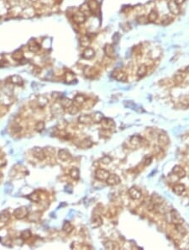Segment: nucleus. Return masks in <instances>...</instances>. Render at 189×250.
Wrapping results in <instances>:
<instances>
[{
  "label": "nucleus",
  "mask_w": 189,
  "mask_h": 250,
  "mask_svg": "<svg viewBox=\"0 0 189 250\" xmlns=\"http://www.w3.org/2000/svg\"><path fill=\"white\" fill-rule=\"evenodd\" d=\"M28 49H29V51H31L32 53H35V52H38L40 50V46L36 40H30V42H29Z\"/></svg>",
  "instance_id": "obj_18"
},
{
  "label": "nucleus",
  "mask_w": 189,
  "mask_h": 250,
  "mask_svg": "<svg viewBox=\"0 0 189 250\" xmlns=\"http://www.w3.org/2000/svg\"><path fill=\"white\" fill-rule=\"evenodd\" d=\"M7 165V159L4 157H0V168H4Z\"/></svg>",
  "instance_id": "obj_49"
},
{
  "label": "nucleus",
  "mask_w": 189,
  "mask_h": 250,
  "mask_svg": "<svg viewBox=\"0 0 189 250\" xmlns=\"http://www.w3.org/2000/svg\"><path fill=\"white\" fill-rule=\"evenodd\" d=\"M104 53L106 55L107 57L109 58H115V47L110 44H107L105 45L104 48Z\"/></svg>",
  "instance_id": "obj_14"
},
{
  "label": "nucleus",
  "mask_w": 189,
  "mask_h": 250,
  "mask_svg": "<svg viewBox=\"0 0 189 250\" xmlns=\"http://www.w3.org/2000/svg\"><path fill=\"white\" fill-rule=\"evenodd\" d=\"M31 236L32 235H31V232H30V230H25L21 232L20 238H21L22 240L26 241L28 240V239H30V238H31Z\"/></svg>",
  "instance_id": "obj_41"
},
{
  "label": "nucleus",
  "mask_w": 189,
  "mask_h": 250,
  "mask_svg": "<svg viewBox=\"0 0 189 250\" xmlns=\"http://www.w3.org/2000/svg\"><path fill=\"white\" fill-rule=\"evenodd\" d=\"M171 21H172V19H171L170 16H168V15H166V16H164V17L162 18V20H161V24L164 25H169Z\"/></svg>",
  "instance_id": "obj_45"
},
{
  "label": "nucleus",
  "mask_w": 189,
  "mask_h": 250,
  "mask_svg": "<svg viewBox=\"0 0 189 250\" xmlns=\"http://www.w3.org/2000/svg\"><path fill=\"white\" fill-rule=\"evenodd\" d=\"M186 190V187L184 186V185L182 184H177L173 187V191L176 195L177 196H182Z\"/></svg>",
  "instance_id": "obj_29"
},
{
  "label": "nucleus",
  "mask_w": 189,
  "mask_h": 250,
  "mask_svg": "<svg viewBox=\"0 0 189 250\" xmlns=\"http://www.w3.org/2000/svg\"><path fill=\"white\" fill-rule=\"evenodd\" d=\"M147 72H148V67L146 65H144V64H141L140 66H139V68H137L136 75L139 78H143V77H144L147 74Z\"/></svg>",
  "instance_id": "obj_20"
},
{
  "label": "nucleus",
  "mask_w": 189,
  "mask_h": 250,
  "mask_svg": "<svg viewBox=\"0 0 189 250\" xmlns=\"http://www.w3.org/2000/svg\"><path fill=\"white\" fill-rule=\"evenodd\" d=\"M10 219V214L7 210L3 211L0 213V227H4Z\"/></svg>",
  "instance_id": "obj_12"
},
{
  "label": "nucleus",
  "mask_w": 189,
  "mask_h": 250,
  "mask_svg": "<svg viewBox=\"0 0 189 250\" xmlns=\"http://www.w3.org/2000/svg\"><path fill=\"white\" fill-rule=\"evenodd\" d=\"M10 83L15 84V85H18V86H22L24 83V80L23 79L19 76V75H13L9 78Z\"/></svg>",
  "instance_id": "obj_23"
},
{
  "label": "nucleus",
  "mask_w": 189,
  "mask_h": 250,
  "mask_svg": "<svg viewBox=\"0 0 189 250\" xmlns=\"http://www.w3.org/2000/svg\"><path fill=\"white\" fill-rule=\"evenodd\" d=\"M60 104L61 105L62 108L68 109L72 104H73V101L68 98L62 97V98L60 99Z\"/></svg>",
  "instance_id": "obj_28"
},
{
  "label": "nucleus",
  "mask_w": 189,
  "mask_h": 250,
  "mask_svg": "<svg viewBox=\"0 0 189 250\" xmlns=\"http://www.w3.org/2000/svg\"><path fill=\"white\" fill-rule=\"evenodd\" d=\"M83 74L87 78L93 79V78H94L96 74H98V72H97V70L94 68L90 67V66H86L83 68Z\"/></svg>",
  "instance_id": "obj_15"
},
{
  "label": "nucleus",
  "mask_w": 189,
  "mask_h": 250,
  "mask_svg": "<svg viewBox=\"0 0 189 250\" xmlns=\"http://www.w3.org/2000/svg\"><path fill=\"white\" fill-rule=\"evenodd\" d=\"M174 1L178 5H181V4H182L184 3V2H185V1H186V0H174Z\"/></svg>",
  "instance_id": "obj_53"
},
{
  "label": "nucleus",
  "mask_w": 189,
  "mask_h": 250,
  "mask_svg": "<svg viewBox=\"0 0 189 250\" xmlns=\"http://www.w3.org/2000/svg\"><path fill=\"white\" fill-rule=\"evenodd\" d=\"M93 146V142L92 140H90L89 138H85L83 139L82 142H80V144L78 147L80 148H82V149H87V148H89Z\"/></svg>",
  "instance_id": "obj_30"
},
{
  "label": "nucleus",
  "mask_w": 189,
  "mask_h": 250,
  "mask_svg": "<svg viewBox=\"0 0 189 250\" xmlns=\"http://www.w3.org/2000/svg\"><path fill=\"white\" fill-rule=\"evenodd\" d=\"M62 230L66 232V233H71L73 230V226L69 221H65L64 224L62 226Z\"/></svg>",
  "instance_id": "obj_38"
},
{
  "label": "nucleus",
  "mask_w": 189,
  "mask_h": 250,
  "mask_svg": "<svg viewBox=\"0 0 189 250\" xmlns=\"http://www.w3.org/2000/svg\"><path fill=\"white\" fill-rule=\"evenodd\" d=\"M92 118H93V122L99 123L100 121H102V119L104 118V116H103V114H102V113L95 112L93 114Z\"/></svg>",
  "instance_id": "obj_40"
},
{
  "label": "nucleus",
  "mask_w": 189,
  "mask_h": 250,
  "mask_svg": "<svg viewBox=\"0 0 189 250\" xmlns=\"http://www.w3.org/2000/svg\"><path fill=\"white\" fill-rule=\"evenodd\" d=\"M151 161H152V158L150 157H147L145 160H144V166H148V165H150V162H151Z\"/></svg>",
  "instance_id": "obj_52"
},
{
  "label": "nucleus",
  "mask_w": 189,
  "mask_h": 250,
  "mask_svg": "<svg viewBox=\"0 0 189 250\" xmlns=\"http://www.w3.org/2000/svg\"><path fill=\"white\" fill-rule=\"evenodd\" d=\"M32 153H33V156L35 158H37L38 160H40V161H43L46 157V155H45V152H44V149H42L40 147H35V148H33Z\"/></svg>",
  "instance_id": "obj_9"
},
{
  "label": "nucleus",
  "mask_w": 189,
  "mask_h": 250,
  "mask_svg": "<svg viewBox=\"0 0 189 250\" xmlns=\"http://www.w3.org/2000/svg\"><path fill=\"white\" fill-rule=\"evenodd\" d=\"M70 176L72 177L73 179H75V180H77V179H79L80 178V170L77 168H76V167H73V168H71V170H70Z\"/></svg>",
  "instance_id": "obj_34"
},
{
  "label": "nucleus",
  "mask_w": 189,
  "mask_h": 250,
  "mask_svg": "<svg viewBox=\"0 0 189 250\" xmlns=\"http://www.w3.org/2000/svg\"><path fill=\"white\" fill-rule=\"evenodd\" d=\"M44 152H45L46 156H47V155L51 156V155H53V154L55 153V149L52 148V147H45V149H44Z\"/></svg>",
  "instance_id": "obj_47"
},
{
  "label": "nucleus",
  "mask_w": 189,
  "mask_h": 250,
  "mask_svg": "<svg viewBox=\"0 0 189 250\" xmlns=\"http://www.w3.org/2000/svg\"><path fill=\"white\" fill-rule=\"evenodd\" d=\"M90 43H91V39H90V37L88 35L83 34L80 37V45L82 47H85V48L88 47Z\"/></svg>",
  "instance_id": "obj_25"
},
{
  "label": "nucleus",
  "mask_w": 189,
  "mask_h": 250,
  "mask_svg": "<svg viewBox=\"0 0 189 250\" xmlns=\"http://www.w3.org/2000/svg\"><path fill=\"white\" fill-rule=\"evenodd\" d=\"M113 77L117 81H120V82H126L128 80L127 74L123 70H120V69H116L113 72Z\"/></svg>",
  "instance_id": "obj_4"
},
{
  "label": "nucleus",
  "mask_w": 189,
  "mask_h": 250,
  "mask_svg": "<svg viewBox=\"0 0 189 250\" xmlns=\"http://www.w3.org/2000/svg\"><path fill=\"white\" fill-rule=\"evenodd\" d=\"M130 144L132 146H134V147H139L141 145V142H142V138H140L139 136H133L132 138H130Z\"/></svg>",
  "instance_id": "obj_31"
},
{
  "label": "nucleus",
  "mask_w": 189,
  "mask_h": 250,
  "mask_svg": "<svg viewBox=\"0 0 189 250\" xmlns=\"http://www.w3.org/2000/svg\"><path fill=\"white\" fill-rule=\"evenodd\" d=\"M158 17H159L158 12L155 10L150 11V13L148 14V15H147V19H148V21H150V22H155V21H156L157 19H158Z\"/></svg>",
  "instance_id": "obj_33"
},
{
  "label": "nucleus",
  "mask_w": 189,
  "mask_h": 250,
  "mask_svg": "<svg viewBox=\"0 0 189 250\" xmlns=\"http://www.w3.org/2000/svg\"><path fill=\"white\" fill-rule=\"evenodd\" d=\"M30 1H32V2H35V1H37V0H30Z\"/></svg>",
  "instance_id": "obj_56"
},
{
  "label": "nucleus",
  "mask_w": 189,
  "mask_h": 250,
  "mask_svg": "<svg viewBox=\"0 0 189 250\" xmlns=\"http://www.w3.org/2000/svg\"><path fill=\"white\" fill-rule=\"evenodd\" d=\"M35 14H36V10L34 8V6H26L22 10L20 16L23 19H31L35 16Z\"/></svg>",
  "instance_id": "obj_2"
},
{
  "label": "nucleus",
  "mask_w": 189,
  "mask_h": 250,
  "mask_svg": "<svg viewBox=\"0 0 189 250\" xmlns=\"http://www.w3.org/2000/svg\"><path fill=\"white\" fill-rule=\"evenodd\" d=\"M28 199H29L30 201H33V202L38 203V202H40V196H39L37 193H33V194H31V195H30V196H28Z\"/></svg>",
  "instance_id": "obj_42"
},
{
  "label": "nucleus",
  "mask_w": 189,
  "mask_h": 250,
  "mask_svg": "<svg viewBox=\"0 0 189 250\" xmlns=\"http://www.w3.org/2000/svg\"><path fill=\"white\" fill-rule=\"evenodd\" d=\"M45 124L43 121H40L35 124V130L37 132H42L45 129Z\"/></svg>",
  "instance_id": "obj_39"
},
{
  "label": "nucleus",
  "mask_w": 189,
  "mask_h": 250,
  "mask_svg": "<svg viewBox=\"0 0 189 250\" xmlns=\"http://www.w3.org/2000/svg\"><path fill=\"white\" fill-rule=\"evenodd\" d=\"M79 11L82 12L86 16H87V13H90V12H91L89 10V7H88V5L87 3H85V4H82L80 6Z\"/></svg>",
  "instance_id": "obj_44"
},
{
  "label": "nucleus",
  "mask_w": 189,
  "mask_h": 250,
  "mask_svg": "<svg viewBox=\"0 0 189 250\" xmlns=\"http://www.w3.org/2000/svg\"><path fill=\"white\" fill-rule=\"evenodd\" d=\"M100 124H101L102 127L104 128V130H107V131L112 130L115 127V121L111 119H109V118H103L102 121H100Z\"/></svg>",
  "instance_id": "obj_6"
},
{
  "label": "nucleus",
  "mask_w": 189,
  "mask_h": 250,
  "mask_svg": "<svg viewBox=\"0 0 189 250\" xmlns=\"http://www.w3.org/2000/svg\"><path fill=\"white\" fill-rule=\"evenodd\" d=\"M87 4L89 7L91 13H96L99 9V4L97 0H88V2Z\"/></svg>",
  "instance_id": "obj_22"
},
{
  "label": "nucleus",
  "mask_w": 189,
  "mask_h": 250,
  "mask_svg": "<svg viewBox=\"0 0 189 250\" xmlns=\"http://www.w3.org/2000/svg\"><path fill=\"white\" fill-rule=\"evenodd\" d=\"M105 181L107 183V185L113 186V185H119L120 182H121V179H120L119 175L115 174H110L109 176L108 177V179H107Z\"/></svg>",
  "instance_id": "obj_10"
},
{
  "label": "nucleus",
  "mask_w": 189,
  "mask_h": 250,
  "mask_svg": "<svg viewBox=\"0 0 189 250\" xmlns=\"http://www.w3.org/2000/svg\"><path fill=\"white\" fill-rule=\"evenodd\" d=\"M36 102H37V104L40 108H44L48 104V98L45 97V95H40V96L37 97Z\"/></svg>",
  "instance_id": "obj_26"
},
{
  "label": "nucleus",
  "mask_w": 189,
  "mask_h": 250,
  "mask_svg": "<svg viewBox=\"0 0 189 250\" xmlns=\"http://www.w3.org/2000/svg\"><path fill=\"white\" fill-rule=\"evenodd\" d=\"M110 161H111V159H110L109 157H104L103 159H102V162H103V163H104V164H108V163H109Z\"/></svg>",
  "instance_id": "obj_50"
},
{
  "label": "nucleus",
  "mask_w": 189,
  "mask_h": 250,
  "mask_svg": "<svg viewBox=\"0 0 189 250\" xmlns=\"http://www.w3.org/2000/svg\"><path fill=\"white\" fill-rule=\"evenodd\" d=\"M24 57H25V54H24L23 51L20 49L15 51L12 54V58L17 62H21L24 59Z\"/></svg>",
  "instance_id": "obj_24"
},
{
  "label": "nucleus",
  "mask_w": 189,
  "mask_h": 250,
  "mask_svg": "<svg viewBox=\"0 0 189 250\" xmlns=\"http://www.w3.org/2000/svg\"><path fill=\"white\" fill-rule=\"evenodd\" d=\"M171 220L174 223L175 225H180L183 223V219L182 218V216H180V214L176 210H172L171 211Z\"/></svg>",
  "instance_id": "obj_8"
},
{
  "label": "nucleus",
  "mask_w": 189,
  "mask_h": 250,
  "mask_svg": "<svg viewBox=\"0 0 189 250\" xmlns=\"http://www.w3.org/2000/svg\"><path fill=\"white\" fill-rule=\"evenodd\" d=\"M186 72H187V74L189 75V67H188V68H186Z\"/></svg>",
  "instance_id": "obj_54"
},
{
  "label": "nucleus",
  "mask_w": 189,
  "mask_h": 250,
  "mask_svg": "<svg viewBox=\"0 0 189 250\" xmlns=\"http://www.w3.org/2000/svg\"><path fill=\"white\" fill-rule=\"evenodd\" d=\"M78 122L81 123V124H90V123L93 122V121L92 115H82L78 117Z\"/></svg>",
  "instance_id": "obj_27"
},
{
  "label": "nucleus",
  "mask_w": 189,
  "mask_h": 250,
  "mask_svg": "<svg viewBox=\"0 0 189 250\" xmlns=\"http://www.w3.org/2000/svg\"><path fill=\"white\" fill-rule=\"evenodd\" d=\"M95 57V51L93 48L92 47H86L85 50L83 51L82 52V57L86 60H90V59H93Z\"/></svg>",
  "instance_id": "obj_16"
},
{
  "label": "nucleus",
  "mask_w": 189,
  "mask_h": 250,
  "mask_svg": "<svg viewBox=\"0 0 189 250\" xmlns=\"http://www.w3.org/2000/svg\"><path fill=\"white\" fill-rule=\"evenodd\" d=\"M158 142H159L160 145L161 146H166L169 143V138L167 137L166 134L165 133H162V134H160L159 137H158Z\"/></svg>",
  "instance_id": "obj_32"
},
{
  "label": "nucleus",
  "mask_w": 189,
  "mask_h": 250,
  "mask_svg": "<svg viewBox=\"0 0 189 250\" xmlns=\"http://www.w3.org/2000/svg\"><path fill=\"white\" fill-rule=\"evenodd\" d=\"M52 97L55 99H61V93L55 92V93H53V94H52Z\"/></svg>",
  "instance_id": "obj_51"
},
{
  "label": "nucleus",
  "mask_w": 189,
  "mask_h": 250,
  "mask_svg": "<svg viewBox=\"0 0 189 250\" xmlns=\"http://www.w3.org/2000/svg\"><path fill=\"white\" fill-rule=\"evenodd\" d=\"M72 19L73 20L76 25H81L82 24H84L85 21H86V19H87V16L81 11H77V12H74L72 14Z\"/></svg>",
  "instance_id": "obj_3"
},
{
  "label": "nucleus",
  "mask_w": 189,
  "mask_h": 250,
  "mask_svg": "<svg viewBox=\"0 0 189 250\" xmlns=\"http://www.w3.org/2000/svg\"><path fill=\"white\" fill-rule=\"evenodd\" d=\"M129 197L134 200V201H138L141 198L142 196V193L139 190V189H137L136 187H131L129 190Z\"/></svg>",
  "instance_id": "obj_11"
},
{
  "label": "nucleus",
  "mask_w": 189,
  "mask_h": 250,
  "mask_svg": "<svg viewBox=\"0 0 189 250\" xmlns=\"http://www.w3.org/2000/svg\"><path fill=\"white\" fill-rule=\"evenodd\" d=\"M67 111L71 115H76L79 112V108H78V106H77L75 104H72L69 108L67 109Z\"/></svg>",
  "instance_id": "obj_43"
},
{
  "label": "nucleus",
  "mask_w": 189,
  "mask_h": 250,
  "mask_svg": "<svg viewBox=\"0 0 189 250\" xmlns=\"http://www.w3.org/2000/svg\"><path fill=\"white\" fill-rule=\"evenodd\" d=\"M185 79V74L183 73H177L175 74L174 76V83L177 84H180L183 82V80Z\"/></svg>",
  "instance_id": "obj_37"
},
{
  "label": "nucleus",
  "mask_w": 189,
  "mask_h": 250,
  "mask_svg": "<svg viewBox=\"0 0 189 250\" xmlns=\"http://www.w3.org/2000/svg\"><path fill=\"white\" fill-rule=\"evenodd\" d=\"M14 216L16 219L22 220L29 216V210L26 206H20L14 211Z\"/></svg>",
  "instance_id": "obj_1"
},
{
  "label": "nucleus",
  "mask_w": 189,
  "mask_h": 250,
  "mask_svg": "<svg viewBox=\"0 0 189 250\" xmlns=\"http://www.w3.org/2000/svg\"><path fill=\"white\" fill-rule=\"evenodd\" d=\"M3 178V174L2 173H0V180H1V179Z\"/></svg>",
  "instance_id": "obj_55"
},
{
  "label": "nucleus",
  "mask_w": 189,
  "mask_h": 250,
  "mask_svg": "<svg viewBox=\"0 0 189 250\" xmlns=\"http://www.w3.org/2000/svg\"><path fill=\"white\" fill-rule=\"evenodd\" d=\"M58 157L60 158L61 161L67 162L70 159H72V154L66 149H61L58 152Z\"/></svg>",
  "instance_id": "obj_13"
},
{
  "label": "nucleus",
  "mask_w": 189,
  "mask_h": 250,
  "mask_svg": "<svg viewBox=\"0 0 189 250\" xmlns=\"http://www.w3.org/2000/svg\"><path fill=\"white\" fill-rule=\"evenodd\" d=\"M87 98L82 94H77L74 98V103H76L78 105H82L86 102Z\"/></svg>",
  "instance_id": "obj_36"
},
{
  "label": "nucleus",
  "mask_w": 189,
  "mask_h": 250,
  "mask_svg": "<svg viewBox=\"0 0 189 250\" xmlns=\"http://www.w3.org/2000/svg\"><path fill=\"white\" fill-rule=\"evenodd\" d=\"M64 79L65 82L68 84L73 83L76 81V76H75L74 73H72V71H67L64 74Z\"/></svg>",
  "instance_id": "obj_19"
},
{
  "label": "nucleus",
  "mask_w": 189,
  "mask_h": 250,
  "mask_svg": "<svg viewBox=\"0 0 189 250\" xmlns=\"http://www.w3.org/2000/svg\"><path fill=\"white\" fill-rule=\"evenodd\" d=\"M109 172L108 171V170L104 169V168H99L95 172V178L98 180L104 181V180H106L108 179V177L109 176Z\"/></svg>",
  "instance_id": "obj_5"
},
{
  "label": "nucleus",
  "mask_w": 189,
  "mask_h": 250,
  "mask_svg": "<svg viewBox=\"0 0 189 250\" xmlns=\"http://www.w3.org/2000/svg\"><path fill=\"white\" fill-rule=\"evenodd\" d=\"M102 224H103V218L100 216H99V215H95L93 217L92 222H91L92 227L93 228H97V227H99L100 226H102Z\"/></svg>",
  "instance_id": "obj_21"
},
{
  "label": "nucleus",
  "mask_w": 189,
  "mask_h": 250,
  "mask_svg": "<svg viewBox=\"0 0 189 250\" xmlns=\"http://www.w3.org/2000/svg\"><path fill=\"white\" fill-rule=\"evenodd\" d=\"M104 247L106 249L111 250L119 249H120L119 244H118L116 242H114V241H107L106 243H104Z\"/></svg>",
  "instance_id": "obj_35"
},
{
  "label": "nucleus",
  "mask_w": 189,
  "mask_h": 250,
  "mask_svg": "<svg viewBox=\"0 0 189 250\" xmlns=\"http://www.w3.org/2000/svg\"><path fill=\"white\" fill-rule=\"evenodd\" d=\"M167 6H168V10H169V11L172 15H179L180 12H181L179 5L177 4L174 0H170L169 2H168V4H167Z\"/></svg>",
  "instance_id": "obj_7"
},
{
  "label": "nucleus",
  "mask_w": 189,
  "mask_h": 250,
  "mask_svg": "<svg viewBox=\"0 0 189 250\" xmlns=\"http://www.w3.org/2000/svg\"><path fill=\"white\" fill-rule=\"evenodd\" d=\"M137 21H138V23L143 25V24H146V23L148 22V19H147V17L142 15V16H139V18L137 19Z\"/></svg>",
  "instance_id": "obj_48"
},
{
  "label": "nucleus",
  "mask_w": 189,
  "mask_h": 250,
  "mask_svg": "<svg viewBox=\"0 0 189 250\" xmlns=\"http://www.w3.org/2000/svg\"><path fill=\"white\" fill-rule=\"evenodd\" d=\"M180 103L182 104L184 106H189V96H182L180 99Z\"/></svg>",
  "instance_id": "obj_46"
},
{
  "label": "nucleus",
  "mask_w": 189,
  "mask_h": 250,
  "mask_svg": "<svg viewBox=\"0 0 189 250\" xmlns=\"http://www.w3.org/2000/svg\"><path fill=\"white\" fill-rule=\"evenodd\" d=\"M172 173L174 174L179 179L184 178L186 176V171L184 170V168L182 167L179 166V165H176V166L172 168Z\"/></svg>",
  "instance_id": "obj_17"
}]
</instances>
